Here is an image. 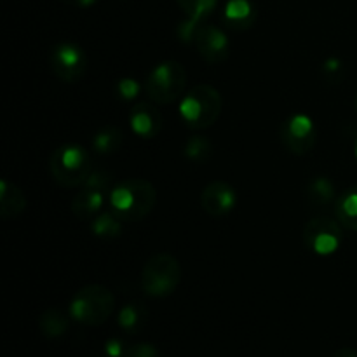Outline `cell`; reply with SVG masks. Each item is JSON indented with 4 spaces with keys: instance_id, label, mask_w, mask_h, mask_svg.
Segmentation results:
<instances>
[{
    "instance_id": "obj_1",
    "label": "cell",
    "mask_w": 357,
    "mask_h": 357,
    "mask_svg": "<svg viewBox=\"0 0 357 357\" xmlns=\"http://www.w3.org/2000/svg\"><path fill=\"white\" fill-rule=\"evenodd\" d=\"M157 201V190L149 180L128 178L112 187L108 202L112 213L122 222H139L146 218Z\"/></svg>"
},
{
    "instance_id": "obj_2",
    "label": "cell",
    "mask_w": 357,
    "mask_h": 357,
    "mask_svg": "<svg viewBox=\"0 0 357 357\" xmlns=\"http://www.w3.org/2000/svg\"><path fill=\"white\" fill-rule=\"evenodd\" d=\"M222 108V94L209 84H199L181 98L180 117L188 129L202 131L218 121Z\"/></svg>"
},
{
    "instance_id": "obj_3",
    "label": "cell",
    "mask_w": 357,
    "mask_h": 357,
    "mask_svg": "<svg viewBox=\"0 0 357 357\" xmlns=\"http://www.w3.org/2000/svg\"><path fill=\"white\" fill-rule=\"evenodd\" d=\"M115 296L107 286L89 284L77 289L68 305L73 321L86 326H100L114 314Z\"/></svg>"
},
{
    "instance_id": "obj_4",
    "label": "cell",
    "mask_w": 357,
    "mask_h": 357,
    "mask_svg": "<svg viewBox=\"0 0 357 357\" xmlns=\"http://www.w3.org/2000/svg\"><path fill=\"white\" fill-rule=\"evenodd\" d=\"M49 169L61 187H82L93 173V160L79 145H63L51 153Z\"/></svg>"
},
{
    "instance_id": "obj_5",
    "label": "cell",
    "mask_w": 357,
    "mask_h": 357,
    "mask_svg": "<svg viewBox=\"0 0 357 357\" xmlns=\"http://www.w3.org/2000/svg\"><path fill=\"white\" fill-rule=\"evenodd\" d=\"M180 282L181 265L169 253L150 257L142 271V289L152 298H166L173 295Z\"/></svg>"
},
{
    "instance_id": "obj_6",
    "label": "cell",
    "mask_w": 357,
    "mask_h": 357,
    "mask_svg": "<svg viewBox=\"0 0 357 357\" xmlns=\"http://www.w3.org/2000/svg\"><path fill=\"white\" fill-rule=\"evenodd\" d=\"M185 86H187L185 66L174 59H167L150 70L145 91L153 103L169 105L178 98H183Z\"/></svg>"
},
{
    "instance_id": "obj_7",
    "label": "cell",
    "mask_w": 357,
    "mask_h": 357,
    "mask_svg": "<svg viewBox=\"0 0 357 357\" xmlns=\"http://www.w3.org/2000/svg\"><path fill=\"white\" fill-rule=\"evenodd\" d=\"M344 241V229L338 220L328 216H316L303 227V244L307 250L319 257H330L337 253Z\"/></svg>"
},
{
    "instance_id": "obj_8",
    "label": "cell",
    "mask_w": 357,
    "mask_h": 357,
    "mask_svg": "<svg viewBox=\"0 0 357 357\" xmlns=\"http://www.w3.org/2000/svg\"><path fill=\"white\" fill-rule=\"evenodd\" d=\"M279 139L293 155H307L312 152L317 139V129L312 119L305 114L289 115L279 128Z\"/></svg>"
},
{
    "instance_id": "obj_9",
    "label": "cell",
    "mask_w": 357,
    "mask_h": 357,
    "mask_svg": "<svg viewBox=\"0 0 357 357\" xmlns=\"http://www.w3.org/2000/svg\"><path fill=\"white\" fill-rule=\"evenodd\" d=\"M49 65L52 73L63 82H79L87 70V56L73 42H59L51 49Z\"/></svg>"
},
{
    "instance_id": "obj_10",
    "label": "cell",
    "mask_w": 357,
    "mask_h": 357,
    "mask_svg": "<svg viewBox=\"0 0 357 357\" xmlns=\"http://www.w3.org/2000/svg\"><path fill=\"white\" fill-rule=\"evenodd\" d=\"M192 44L197 49L199 56L211 65L223 63L230 54V40L225 31L206 21L197 26Z\"/></svg>"
},
{
    "instance_id": "obj_11",
    "label": "cell",
    "mask_w": 357,
    "mask_h": 357,
    "mask_svg": "<svg viewBox=\"0 0 357 357\" xmlns=\"http://www.w3.org/2000/svg\"><path fill=\"white\" fill-rule=\"evenodd\" d=\"M201 206L209 216H225L237 206V192L230 183L215 180L202 188Z\"/></svg>"
},
{
    "instance_id": "obj_12",
    "label": "cell",
    "mask_w": 357,
    "mask_h": 357,
    "mask_svg": "<svg viewBox=\"0 0 357 357\" xmlns=\"http://www.w3.org/2000/svg\"><path fill=\"white\" fill-rule=\"evenodd\" d=\"M129 126L136 136L143 139H152L159 136L162 129V115L159 108L153 107L152 103L139 101L129 112Z\"/></svg>"
},
{
    "instance_id": "obj_13",
    "label": "cell",
    "mask_w": 357,
    "mask_h": 357,
    "mask_svg": "<svg viewBox=\"0 0 357 357\" xmlns=\"http://www.w3.org/2000/svg\"><path fill=\"white\" fill-rule=\"evenodd\" d=\"M222 20L230 30L244 31L257 21V9L251 0H229L223 7Z\"/></svg>"
},
{
    "instance_id": "obj_14",
    "label": "cell",
    "mask_w": 357,
    "mask_h": 357,
    "mask_svg": "<svg viewBox=\"0 0 357 357\" xmlns=\"http://www.w3.org/2000/svg\"><path fill=\"white\" fill-rule=\"evenodd\" d=\"M105 206V192L82 188L73 195L70 209L79 220H93Z\"/></svg>"
},
{
    "instance_id": "obj_15",
    "label": "cell",
    "mask_w": 357,
    "mask_h": 357,
    "mask_svg": "<svg viewBox=\"0 0 357 357\" xmlns=\"http://www.w3.org/2000/svg\"><path fill=\"white\" fill-rule=\"evenodd\" d=\"M24 209H26V195H24V192L14 183L2 180V183H0V216L3 220L16 218Z\"/></svg>"
},
{
    "instance_id": "obj_16",
    "label": "cell",
    "mask_w": 357,
    "mask_h": 357,
    "mask_svg": "<svg viewBox=\"0 0 357 357\" xmlns=\"http://www.w3.org/2000/svg\"><path fill=\"white\" fill-rule=\"evenodd\" d=\"M335 215L342 227L357 232V185L345 188L335 201Z\"/></svg>"
},
{
    "instance_id": "obj_17",
    "label": "cell",
    "mask_w": 357,
    "mask_h": 357,
    "mask_svg": "<svg viewBox=\"0 0 357 357\" xmlns=\"http://www.w3.org/2000/svg\"><path fill=\"white\" fill-rule=\"evenodd\" d=\"M305 197L309 204L314 208H324L330 206L331 202L337 201L335 197V183L326 176H316L307 183Z\"/></svg>"
},
{
    "instance_id": "obj_18",
    "label": "cell",
    "mask_w": 357,
    "mask_h": 357,
    "mask_svg": "<svg viewBox=\"0 0 357 357\" xmlns=\"http://www.w3.org/2000/svg\"><path fill=\"white\" fill-rule=\"evenodd\" d=\"M70 328V317L59 309H47L38 317V330L49 340L63 337Z\"/></svg>"
},
{
    "instance_id": "obj_19",
    "label": "cell",
    "mask_w": 357,
    "mask_h": 357,
    "mask_svg": "<svg viewBox=\"0 0 357 357\" xmlns=\"http://www.w3.org/2000/svg\"><path fill=\"white\" fill-rule=\"evenodd\" d=\"M122 143H124V135L115 126H107L101 128L100 131L94 132L93 136V150L100 155H110L121 150Z\"/></svg>"
},
{
    "instance_id": "obj_20",
    "label": "cell",
    "mask_w": 357,
    "mask_h": 357,
    "mask_svg": "<svg viewBox=\"0 0 357 357\" xmlns=\"http://www.w3.org/2000/svg\"><path fill=\"white\" fill-rule=\"evenodd\" d=\"M91 232L100 239H117L122 234V220L115 213H100L91 220Z\"/></svg>"
},
{
    "instance_id": "obj_21",
    "label": "cell",
    "mask_w": 357,
    "mask_h": 357,
    "mask_svg": "<svg viewBox=\"0 0 357 357\" xmlns=\"http://www.w3.org/2000/svg\"><path fill=\"white\" fill-rule=\"evenodd\" d=\"M117 321L121 330H124L126 333H136L146 321L145 307L139 303H129V305L122 307Z\"/></svg>"
},
{
    "instance_id": "obj_22",
    "label": "cell",
    "mask_w": 357,
    "mask_h": 357,
    "mask_svg": "<svg viewBox=\"0 0 357 357\" xmlns=\"http://www.w3.org/2000/svg\"><path fill=\"white\" fill-rule=\"evenodd\" d=\"M211 153H213V143L209 142L206 136H201V135L192 136L183 146V155L187 157L188 160H192V162H197V164L206 162V160L211 157Z\"/></svg>"
},
{
    "instance_id": "obj_23",
    "label": "cell",
    "mask_w": 357,
    "mask_h": 357,
    "mask_svg": "<svg viewBox=\"0 0 357 357\" xmlns=\"http://www.w3.org/2000/svg\"><path fill=\"white\" fill-rule=\"evenodd\" d=\"M176 3L188 20L206 21V17L216 9L218 0H176Z\"/></svg>"
},
{
    "instance_id": "obj_24",
    "label": "cell",
    "mask_w": 357,
    "mask_h": 357,
    "mask_svg": "<svg viewBox=\"0 0 357 357\" xmlns=\"http://www.w3.org/2000/svg\"><path fill=\"white\" fill-rule=\"evenodd\" d=\"M112 180V173L105 169H93V173L89 174V178L86 180V183L82 185V188H93V190H101V192H107L110 188Z\"/></svg>"
},
{
    "instance_id": "obj_25",
    "label": "cell",
    "mask_w": 357,
    "mask_h": 357,
    "mask_svg": "<svg viewBox=\"0 0 357 357\" xmlns=\"http://www.w3.org/2000/svg\"><path fill=\"white\" fill-rule=\"evenodd\" d=\"M139 89H142L139 82H138V80L131 79V77L121 79L117 84H115V91H117L119 98H121V100H124V101L135 100V98L139 94Z\"/></svg>"
},
{
    "instance_id": "obj_26",
    "label": "cell",
    "mask_w": 357,
    "mask_h": 357,
    "mask_svg": "<svg viewBox=\"0 0 357 357\" xmlns=\"http://www.w3.org/2000/svg\"><path fill=\"white\" fill-rule=\"evenodd\" d=\"M122 357H159V351L155 345L142 342V344L128 345Z\"/></svg>"
},
{
    "instance_id": "obj_27",
    "label": "cell",
    "mask_w": 357,
    "mask_h": 357,
    "mask_svg": "<svg viewBox=\"0 0 357 357\" xmlns=\"http://www.w3.org/2000/svg\"><path fill=\"white\" fill-rule=\"evenodd\" d=\"M342 70H344V66H342L340 59H337V58L328 59V61L323 65V73L326 75V79H338L342 73Z\"/></svg>"
},
{
    "instance_id": "obj_28",
    "label": "cell",
    "mask_w": 357,
    "mask_h": 357,
    "mask_svg": "<svg viewBox=\"0 0 357 357\" xmlns=\"http://www.w3.org/2000/svg\"><path fill=\"white\" fill-rule=\"evenodd\" d=\"M128 345H124V342L119 340V338H110V340L105 344V352L108 357H122Z\"/></svg>"
},
{
    "instance_id": "obj_29",
    "label": "cell",
    "mask_w": 357,
    "mask_h": 357,
    "mask_svg": "<svg viewBox=\"0 0 357 357\" xmlns=\"http://www.w3.org/2000/svg\"><path fill=\"white\" fill-rule=\"evenodd\" d=\"M66 6L79 7V9H87V7H93L94 3H98V0H61Z\"/></svg>"
},
{
    "instance_id": "obj_30",
    "label": "cell",
    "mask_w": 357,
    "mask_h": 357,
    "mask_svg": "<svg viewBox=\"0 0 357 357\" xmlns=\"http://www.w3.org/2000/svg\"><path fill=\"white\" fill-rule=\"evenodd\" d=\"M331 357H357V351H354V349L345 347V349H340V351L335 352V354Z\"/></svg>"
},
{
    "instance_id": "obj_31",
    "label": "cell",
    "mask_w": 357,
    "mask_h": 357,
    "mask_svg": "<svg viewBox=\"0 0 357 357\" xmlns=\"http://www.w3.org/2000/svg\"><path fill=\"white\" fill-rule=\"evenodd\" d=\"M354 105H356V112H357V94H356V100H354Z\"/></svg>"
},
{
    "instance_id": "obj_32",
    "label": "cell",
    "mask_w": 357,
    "mask_h": 357,
    "mask_svg": "<svg viewBox=\"0 0 357 357\" xmlns=\"http://www.w3.org/2000/svg\"><path fill=\"white\" fill-rule=\"evenodd\" d=\"M356 157H357V135H356Z\"/></svg>"
}]
</instances>
